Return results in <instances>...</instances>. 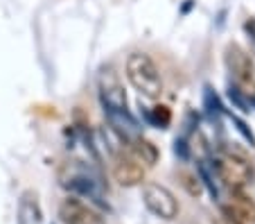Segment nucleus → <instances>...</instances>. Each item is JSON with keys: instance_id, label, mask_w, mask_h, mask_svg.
<instances>
[{"instance_id": "nucleus-6", "label": "nucleus", "mask_w": 255, "mask_h": 224, "mask_svg": "<svg viewBox=\"0 0 255 224\" xmlns=\"http://www.w3.org/2000/svg\"><path fill=\"white\" fill-rule=\"evenodd\" d=\"M59 220L63 224H104L100 211L86 204L79 197H66L59 206Z\"/></svg>"}, {"instance_id": "nucleus-14", "label": "nucleus", "mask_w": 255, "mask_h": 224, "mask_svg": "<svg viewBox=\"0 0 255 224\" xmlns=\"http://www.w3.org/2000/svg\"><path fill=\"white\" fill-rule=\"evenodd\" d=\"M233 122H235V125H237V129H240V134H242V136H244L246 141L251 143V147H255V136H253V132H251L249 127H246V122H242L237 116H233Z\"/></svg>"}, {"instance_id": "nucleus-4", "label": "nucleus", "mask_w": 255, "mask_h": 224, "mask_svg": "<svg viewBox=\"0 0 255 224\" xmlns=\"http://www.w3.org/2000/svg\"><path fill=\"white\" fill-rule=\"evenodd\" d=\"M142 202L160 220H174L178 215V200L174 197L172 190L160 184H144Z\"/></svg>"}, {"instance_id": "nucleus-12", "label": "nucleus", "mask_w": 255, "mask_h": 224, "mask_svg": "<svg viewBox=\"0 0 255 224\" xmlns=\"http://www.w3.org/2000/svg\"><path fill=\"white\" fill-rule=\"evenodd\" d=\"M199 172H201L203 186H206V188H208V193H210V195H212V200H217V186H215V181H212V177L208 175V168L203 166V163H201V166H199Z\"/></svg>"}, {"instance_id": "nucleus-10", "label": "nucleus", "mask_w": 255, "mask_h": 224, "mask_svg": "<svg viewBox=\"0 0 255 224\" xmlns=\"http://www.w3.org/2000/svg\"><path fill=\"white\" fill-rule=\"evenodd\" d=\"M20 224H41V209L36 197H32V193H25L23 202H20V213H18Z\"/></svg>"}, {"instance_id": "nucleus-3", "label": "nucleus", "mask_w": 255, "mask_h": 224, "mask_svg": "<svg viewBox=\"0 0 255 224\" xmlns=\"http://www.w3.org/2000/svg\"><path fill=\"white\" fill-rule=\"evenodd\" d=\"M97 88L100 100L104 104V111L109 116H129L127 111V93L120 77L113 73V68H102L97 75Z\"/></svg>"}, {"instance_id": "nucleus-7", "label": "nucleus", "mask_w": 255, "mask_h": 224, "mask_svg": "<svg viewBox=\"0 0 255 224\" xmlns=\"http://www.w3.org/2000/svg\"><path fill=\"white\" fill-rule=\"evenodd\" d=\"M231 202L222 206V215L228 224H255V202L242 188H231Z\"/></svg>"}, {"instance_id": "nucleus-1", "label": "nucleus", "mask_w": 255, "mask_h": 224, "mask_svg": "<svg viewBox=\"0 0 255 224\" xmlns=\"http://www.w3.org/2000/svg\"><path fill=\"white\" fill-rule=\"evenodd\" d=\"M127 77L144 98H158L163 93V77L154 59L144 52H131L127 57Z\"/></svg>"}, {"instance_id": "nucleus-9", "label": "nucleus", "mask_w": 255, "mask_h": 224, "mask_svg": "<svg viewBox=\"0 0 255 224\" xmlns=\"http://www.w3.org/2000/svg\"><path fill=\"white\" fill-rule=\"evenodd\" d=\"M131 154L138 159L142 166H156V161H158V147L154 145L151 141H147V138H131Z\"/></svg>"}, {"instance_id": "nucleus-13", "label": "nucleus", "mask_w": 255, "mask_h": 224, "mask_svg": "<svg viewBox=\"0 0 255 224\" xmlns=\"http://www.w3.org/2000/svg\"><path fill=\"white\" fill-rule=\"evenodd\" d=\"M181 179H183V186L188 188L190 195H199V193H201V184H199V179H194V177H190V175H181Z\"/></svg>"}, {"instance_id": "nucleus-11", "label": "nucleus", "mask_w": 255, "mask_h": 224, "mask_svg": "<svg viewBox=\"0 0 255 224\" xmlns=\"http://www.w3.org/2000/svg\"><path fill=\"white\" fill-rule=\"evenodd\" d=\"M144 116H147V120H149L154 127H158V129H165V127L172 122V111H169L165 104H156V107L147 109Z\"/></svg>"}, {"instance_id": "nucleus-5", "label": "nucleus", "mask_w": 255, "mask_h": 224, "mask_svg": "<svg viewBox=\"0 0 255 224\" xmlns=\"http://www.w3.org/2000/svg\"><path fill=\"white\" fill-rule=\"evenodd\" d=\"M113 179L125 188L140 186L144 181V166L129 150H120L113 156Z\"/></svg>"}, {"instance_id": "nucleus-2", "label": "nucleus", "mask_w": 255, "mask_h": 224, "mask_svg": "<svg viewBox=\"0 0 255 224\" xmlns=\"http://www.w3.org/2000/svg\"><path fill=\"white\" fill-rule=\"evenodd\" d=\"M217 175L231 188H244L253 177V166L242 152L237 150H224L217 159Z\"/></svg>"}, {"instance_id": "nucleus-8", "label": "nucleus", "mask_w": 255, "mask_h": 224, "mask_svg": "<svg viewBox=\"0 0 255 224\" xmlns=\"http://www.w3.org/2000/svg\"><path fill=\"white\" fill-rule=\"evenodd\" d=\"M66 170H68V175H61V184L66 186V188H70L72 193H77V195L91 197V200H97V197H100L97 181L91 177V172L77 168L75 163H72V166H68Z\"/></svg>"}]
</instances>
